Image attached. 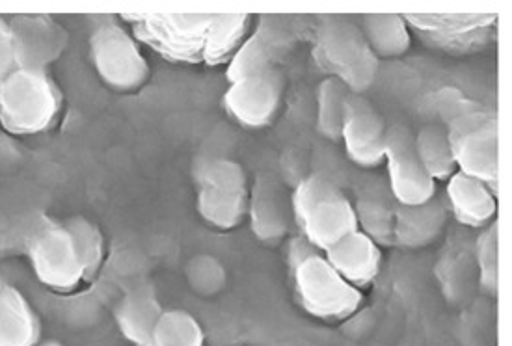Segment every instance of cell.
Wrapping results in <instances>:
<instances>
[{"instance_id": "7402d4cb", "label": "cell", "mask_w": 512, "mask_h": 346, "mask_svg": "<svg viewBox=\"0 0 512 346\" xmlns=\"http://www.w3.org/2000/svg\"><path fill=\"white\" fill-rule=\"evenodd\" d=\"M40 320L27 298L15 287H0V346H36Z\"/></svg>"}, {"instance_id": "44dd1931", "label": "cell", "mask_w": 512, "mask_h": 346, "mask_svg": "<svg viewBox=\"0 0 512 346\" xmlns=\"http://www.w3.org/2000/svg\"><path fill=\"white\" fill-rule=\"evenodd\" d=\"M164 313L159 298L148 287L125 294L116 307V322L127 341L135 346H153V333Z\"/></svg>"}, {"instance_id": "8992f818", "label": "cell", "mask_w": 512, "mask_h": 346, "mask_svg": "<svg viewBox=\"0 0 512 346\" xmlns=\"http://www.w3.org/2000/svg\"><path fill=\"white\" fill-rule=\"evenodd\" d=\"M449 144L457 162V172L475 177L488 187L499 183L498 118L479 105L449 121Z\"/></svg>"}, {"instance_id": "5bb4252c", "label": "cell", "mask_w": 512, "mask_h": 346, "mask_svg": "<svg viewBox=\"0 0 512 346\" xmlns=\"http://www.w3.org/2000/svg\"><path fill=\"white\" fill-rule=\"evenodd\" d=\"M339 142H343L349 159L362 168H377L384 162L388 125L364 95L349 97Z\"/></svg>"}, {"instance_id": "277c9868", "label": "cell", "mask_w": 512, "mask_h": 346, "mask_svg": "<svg viewBox=\"0 0 512 346\" xmlns=\"http://www.w3.org/2000/svg\"><path fill=\"white\" fill-rule=\"evenodd\" d=\"M138 43L174 64H202L205 36L213 14H122Z\"/></svg>"}, {"instance_id": "603a6c76", "label": "cell", "mask_w": 512, "mask_h": 346, "mask_svg": "<svg viewBox=\"0 0 512 346\" xmlns=\"http://www.w3.org/2000/svg\"><path fill=\"white\" fill-rule=\"evenodd\" d=\"M252 27L254 15L213 14L203 45L202 64L211 67L228 64L231 56L239 51L244 40L250 36Z\"/></svg>"}, {"instance_id": "2e32d148", "label": "cell", "mask_w": 512, "mask_h": 346, "mask_svg": "<svg viewBox=\"0 0 512 346\" xmlns=\"http://www.w3.org/2000/svg\"><path fill=\"white\" fill-rule=\"evenodd\" d=\"M323 255L337 274L356 289L373 283L382 265L380 246L360 229L337 240Z\"/></svg>"}, {"instance_id": "ba28073f", "label": "cell", "mask_w": 512, "mask_h": 346, "mask_svg": "<svg viewBox=\"0 0 512 346\" xmlns=\"http://www.w3.org/2000/svg\"><path fill=\"white\" fill-rule=\"evenodd\" d=\"M406 25L427 47L455 54L481 53L498 38L499 14H406Z\"/></svg>"}, {"instance_id": "484cf974", "label": "cell", "mask_w": 512, "mask_h": 346, "mask_svg": "<svg viewBox=\"0 0 512 346\" xmlns=\"http://www.w3.org/2000/svg\"><path fill=\"white\" fill-rule=\"evenodd\" d=\"M351 95V90L341 80L328 77L321 82L317 90V129L326 140H341L347 103Z\"/></svg>"}, {"instance_id": "cb8c5ba5", "label": "cell", "mask_w": 512, "mask_h": 346, "mask_svg": "<svg viewBox=\"0 0 512 346\" xmlns=\"http://www.w3.org/2000/svg\"><path fill=\"white\" fill-rule=\"evenodd\" d=\"M358 25L364 32L367 45L377 58H397L408 53L412 47V32L403 15H362Z\"/></svg>"}, {"instance_id": "8fae6325", "label": "cell", "mask_w": 512, "mask_h": 346, "mask_svg": "<svg viewBox=\"0 0 512 346\" xmlns=\"http://www.w3.org/2000/svg\"><path fill=\"white\" fill-rule=\"evenodd\" d=\"M297 41L298 32L291 17L259 15L254 30L228 62V82L254 79L278 69L283 58L295 49Z\"/></svg>"}, {"instance_id": "4dcf8cb0", "label": "cell", "mask_w": 512, "mask_h": 346, "mask_svg": "<svg viewBox=\"0 0 512 346\" xmlns=\"http://www.w3.org/2000/svg\"><path fill=\"white\" fill-rule=\"evenodd\" d=\"M321 250L319 248H315L313 244H311L310 240L306 239V237H295V239L291 240V244H289V252H287V259H289V267H291V272L298 267V265H302L304 261H308L310 257H315V255H319Z\"/></svg>"}, {"instance_id": "d4e9b609", "label": "cell", "mask_w": 512, "mask_h": 346, "mask_svg": "<svg viewBox=\"0 0 512 346\" xmlns=\"http://www.w3.org/2000/svg\"><path fill=\"white\" fill-rule=\"evenodd\" d=\"M416 149L434 181H447L457 173V162L444 125H425L416 134Z\"/></svg>"}, {"instance_id": "9c48e42d", "label": "cell", "mask_w": 512, "mask_h": 346, "mask_svg": "<svg viewBox=\"0 0 512 346\" xmlns=\"http://www.w3.org/2000/svg\"><path fill=\"white\" fill-rule=\"evenodd\" d=\"M27 252L36 278L54 293H73L86 280L75 240L64 222L41 224L27 240Z\"/></svg>"}, {"instance_id": "ac0fdd59", "label": "cell", "mask_w": 512, "mask_h": 346, "mask_svg": "<svg viewBox=\"0 0 512 346\" xmlns=\"http://www.w3.org/2000/svg\"><path fill=\"white\" fill-rule=\"evenodd\" d=\"M449 211L460 224L486 227L498 214V194L483 181L457 172L447 179Z\"/></svg>"}, {"instance_id": "52a82bcc", "label": "cell", "mask_w": 512, "mask_h": 346, "mask_svg": "<svg viewBox=\"0 0 512 346\" xmlns=\"http://www.w3.org/2000/svg\"><path fill=\"white\" fill-rule=\"evenodd\" d=\"M90 60L97 77L120 94H131L148 82L151 69L135 36L116 21H105L90 36Z\"/></svg>"}, {"instance_id": "83f0119b", "label": "cell", "mask_w": 512, "mask_h": 346, "mask_svg": "<svg viewBox=\"0 0 512 346\" xmlns=\"http://www.w3.org/2000/svg\"><path fill=\"white\" fill-rule=\"evenodd\" d=\"M205 335L200 322L189 311L164 309L153 333V346H203Z\"/></svg>"}, {"instance_id": "d6986e66", "label": "cell", "mask_w": 512, "mask_h": 346, "mask_svg": "<svg viewBox=\"0 0 512 346\" xmlns=\"http://www.w3.org/2000/svg\"><path fill=\"white\" fill-rule=\"evenodd\" d=\"M447 222V207L436 196L419 205H397L393 242L405 248H425L438 239Z\"/></svg>"}, {"instance_id": "f1b7e54d", "label": "cell", "mask_w": 512, "mask_h": 346, "mask_svg": "<svg viewBox=\"0 0 512 346\" xmlns=\"http://www.w3.org/2000/svg\"><path fill=\"white\" fill-rule=\"evenodd\" d=\"M477 267L483 291L498 293L499 285V229L496 222L488 224L477 240Z\"/></svg>"}, {"instance_id": "6da1fadb", "label": "cell", "mask_w": 512, "mask_h": 346, "mask_svg": "<svg viewBox=\"0 0 512 346\" xmlns=\"http://www.w3.org/2000/svg\"><path fill=\"white\" fill-rule=\"evenodd\" d=\"M311 56L323 73L341 80L352 94H364L377 80L378 58L360 25L347 15L321 19L313 34Z\"/></svg>"}, {"instance_id": "7a4b0ae2", "label": "cell", "mask_w": 512, "mask_h": 346, "mask_svg": "<svg viewBox=\"0 0 512 346\" xmlns=\"http://www.w3.org/2000/svg\"><path fill=\"white\" fill-rule=\"evenodd\" d=\"M62 112V92L47 71L19 67L0 80V127L14 136H34L53 127Z\"/></svg>"}, {"instance_id": "5b68a950", "label": "cell", "mask_w": 512, "mask_h": 346, "mask_svg": "<svg viewBox=\"0 0 512 346\" xmlns=\"http://www.w3.org/2000/svg\"><path fill=\"white\" fill-rule=\"evenodd\" d=\"M198 213L209 226L230 231L243 224L248 214L250 187L237 160H205L196 170Z\"/></svg>"}, {"instance_id": "30bf717a", "label": "cell", "mask_w": 512, "mask_h": 346, "mask_svg": "<svg viewBox=\"0 0 512 346\" xmlns=\"http://www.w3.org/2000/svg\"><path fill=\"white\" fill-rule=\"evenodd\" d=\"M293 280L300 306L317 319H347L362 306L360 291L337 274L323 253L298 265Z\"/></svg>"}, {"instance_id": "4316f807", "label": "cell", "mask_w": 512, "mask_h": 346, "mask_svg": "<svg viewBox=\"0 0 512 346\" xmlns=\"http://www.w3.org/2000/svg\"><path fill=\"white\" fill-rule=\"evenodd\" d=\"M64 224L75 240L82 267H84V276L86 280H92L105 263V253H107L105 235L99 226H95L92 220L84 216H73L64 220Z\"/></svg>"}, {"instance_id": "4fadbf2b", "label": "cell", "mask_w": 512, "mask_h": 346, "mask_svg": "<svg viewBox=\"0 0 512 346\" xmlns=\"http://www.w3.org/2000/svg\"><path fill=\"white\" fill-rule=\"evenodd\" d=\"M283 90L285 80L282 71L272 69L261 77L230 84L222 105L231 120L237 121L241 127L263 129L274 121L282 107Z\"/></svg>"}, {"instance_id": "7c38bea8", "label": "cell", "mask_w": 512, "mask_h": 346, "mask_svg": "<svg viewBox=\"0 0 512 346\" xmlns=\"http://www.w3.org/2000/svg\"><path fill=\"white\" fill-rule=\"evenodd\" d=\"M384 162L388 164V188L399 205H419L436 196V181L419 159L416 134L405 125L388 127Z\"/></svg>"}, {"instance_id": "3957f363", "label": "cell", "mask_w": 512, "mask_h": 346, "mask_svg": "<svg viewBox=\"0 0 512 346\" xmlns=\"http://www.w3.org/2000/svg\"><path fill=\"white\" fill-rule=\"evenodd\" d=\"M291 213L300 235L321 252L358 229L352 201L324 175H310L298 183L291 198Z\"/></svg>"}, {"instance_id": "e0dca14e", "label": "cell", "mask_w": 512, "mask_h": 346, "mask_svg": "<svg viewBox=\"0 0 512 346\" xmlns=\"http://www.w3.org/2000/svg\"><path fill=\"white\" fill-rule=\"evenodd\" d=\"M252 233L265 244L282 242L289 231V209L280 185L270 175H259L250 188L248 214Z\"/></svg>"}, {"instance_id": "ffe728a7", "label": "cell", "mask_w": 512, "mask_h": 346, "mask_svg": "<svg viewBox=\"0 0 512 346\" xmlns=\"http://www.w3.org/2000/svg\"><path fill=\"white\" fill-rule=\"evenodd\" d=\"M397 201L393 200L390 188L382 183H369L367 187L360 188L356 194V201L352 203L358 229L365 233L378 246H390L393 242V229H395V213Z\"/></svg>"}, {"instance_id": "9a60e30c", "label": "cell", "mask_w": 512, "mask_h": 346, "mask_svg": "<svg viewBox=\"0 0 512 346\" xmlns=\"http://www.w3.org/2000/svg\"><path fill=\"white\" fill-rule=\"evenodd\" d=\"M8 23L14 32L19 67L45 71L68 45V32L49 15H14Z\"/></svg>"}, {"instance_id": "f546056e", "label": "cell", "mask_w": 512, "mask_h": 346, "mask_svg": "<svg viewBox=\"0 0 512 346\" xmlns=\"http://www.w3.org/2000/svg\"><path fill=\"white\" fill-rule=\"evenodd\" d=\"M19 69L17 45L8 19L0 17V80Z\"/></svg>"}, {"instance_id": "1f68e13d", "label": "cell", "mask_w": 512, "mask_h": 346, "mask_svg": "<svg viewBox=\"0 0 512 346\" xmlns=\"http://www.w3.org/2000/svg\"><path fill=\"white\" fill-rule=\"evenodd\" d=\"M36 346H66L64 343H60V341H56V339H47V341H41Z\"/></svg>"}]
</instances>
